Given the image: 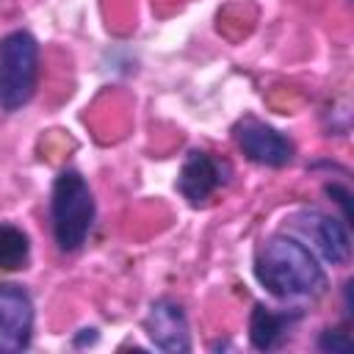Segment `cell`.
<instances>
[{
    "instance_id": "7c38bea8",
    "label": "cell",
    "mask_w": 354,
    "mask_h": 354,
    "mask_svg": "<svg viewBox=\"0 0 354 354\" xmlns=\"http://www.w3.org/2000/svg\"><path fill=\"white\" fill-rule=\"evenodd\" d=\"M337 205H340V210H343V221L348 224V218H351V207H348V199H351V194H348V188H343L340 183H329L326 188H324Z\"/></svg>"
},
{
    "instance_id": "5b68a950",
    "label": "cell",
    "mask_w": 354,
    "mask_h": 354,
    "mask_svg": "<svg viewBox=\"0 0 354 354\" xmlns=\"http://www.w3.org/2000/svg\"><path fill=\"white\" fill-rule=\"evenodd\" d=\"M230 180H232V166L227 158H218L207 149H191L180 166L174 185L183 194V199H188V205L199 207L207 205Z\"/></svg>"
},
{
    "instance_id": "277c9868",
    "label": "cell",
    "mask_w": 354,
    "mask_h": 354,
    "mask_svg": "<svg viewBox=\"0 0 354 354\" xmlns=\"http://www.w3.org/2000/svg\"><path fill=\"white\" fill-rule=\"evenodd\" d=\"M293 235L313 249L315 257H321L329 266H346L351 257V235L348 224L337 216H329L318 207H301L290 216Z\"/></svg>"
},
{
    "instance_id": "3957f363",
    "label": "cell",
    "mask_w": 354,
    "mask_h": 354,
    "mask_svg": "<svg viewBox=\"0 0 354 354\" xmlns=\"http://www.w3.org/2000/svg\"><path fill=\"white\" fill-rule=\"evenodd\" d=\"M39 86V41L28 30L0 39V111H22Z\"/></svg>"
},
{
    "instance_id": "8fae6325",
    "label": "cell",
    "mask_w": 354,
    "mask_h": 354,
    "mask_svg": "<svg viewBox=\"0 0 354 354\" xmlns=\"http://www.w3.org/2000/svg\"><path fill=\"white\" fill-rule=\"evenodd\" d=\"M318 348L321 351H332V354H351L354 351V343L340 329H324L321 337H318Z\"/></svg>"
},
{
    "instance_id": "4fadbf2b",
    "label": "cell",
    "mask_w": 354,
    "mask_h": 354,
    "mask_svg": "<svg viewBox=\"0 0 354 354\" xmlns=\"http://www.w3.org/2000/svg\"><path fill=\"white\" fill-rule=\"evenodd\" d=\"M97 337H100V332L94 329V326H88V329H80V335L75 337V346H83V343H97Z\"/></svg>"
},
{
    "instance_id": "7a4b0ae2",
    "label": "cell",
    "mask_w": 354,
    "mask_h": 354,
    "mask_svg": "<svg viewBox=\"0 0 354 354\" xmlns=\"http://www.w3.org/2000/svg\"><path fill=\"white\" fill-rule=\"evenodd\" d=\"M97 218V202L88 180L77 169H64L50 191V227L58 252L72 254L86 246Z\"/></svg>"
},
{
    "instance_id": "8992f818",
    "label": "cell",
    "mask_w": 354,
    "mask_h": 354,
    "mask_svg": "<svg viewBox=\"0 0 354 354\" xmlns=\"http://www.w3.org/2000/svg\"><path fill=\"white\" fill-rule=\"evenodd\" d=\"M232 138H235L238 149L252 163H260V166H268V169H282L296 155L293 141L282 130L266 124L257 116H241L232 124Z\"/></svg>"
},
{
    "instance_id": "ba28073f",
    "label": "cell",
    "mask_w": 354,
    "mask_h": 354,
    "mask_svg": "<svg viewBox=\"0 0 354 354\" xmlns=\"http://www.w3.org/2000/svg\"><path fill=\"white\" fill-rule=\"evenodd\" d=\"M144 332L155 348L169 354L191 351V329L185 310L174 299H155L144 315Z\"/></svg>"
},
{
    "instance_id": "30bf717a",
    "label": "cell",
    "mask_w": 354,
    "mask_h": 354,
    "mask_svg": "<svg viewBox=\"0 0 354 354\" xmlns=\"http://www.w3.org/2000/svg\"><path fill=\"white\" fill-rule=\"evenodd\" d=\"M30 260V238L22 227L0 221V271H19Z\"/></svg>"
},
{
    "instance_id": "52a82bcc",
    "label": "cell",
    "mask_w": 354,
    "mask_h": 354,
    "mask_svg": "<svg viewBox=\"0 0 354 354\" xmlns=\"http://www.w3.org/2000/svg\"><path fill=\"white\" fill-rule=\"evenodd\" d=\"M33 299L22 285L0 282V351H25L33 340Z\"/></svg>"
},
{
    "instance_id": "6da1fadb",
    "label": "cell",
    "mask_w": 354,
    "mask_h": 354,
    "mask_svg": "<svg viewBox=\"0 0 354 354\" xmlns=\"http://www.w3.org/2000/svg\"><path fill=\"white\" fill-rule=\"evenodd\" d=\"M254 279L282 301H315L326 293V271L310 246L290 232L266 238L254 254Z\"/></svg>"
},
{
    "instance_id": "9c48e42d",
    "label": "cell",
    "mask_w": 354,
    "mask_h": 354,
    "mask_svg": "<svg viewBox=\"0 0 354 354\" xmlns=\"http://www.w3.org/2000/svg\"><path fill=\"white\" fill-rule=\"evenodd\" d=\"M301 318H304L301 307L277 310V307L257 301L252 307V315H249V340L260 351H274L290 337V332L296 329V324Z\"/></svg>"
}]
</instances>
